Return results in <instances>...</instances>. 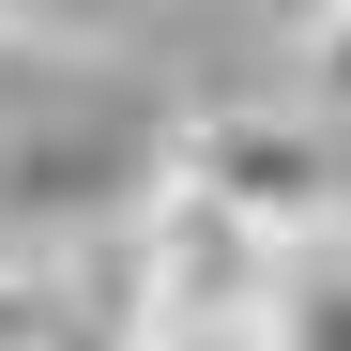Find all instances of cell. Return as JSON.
I'll return each mask as SVG.
<instances>
[{
	"instance_id": "obj_1",
	"label": "cell",
	"mask_w": 351,
	"mask_h": 351,
	"mask_svg": "<svg viewBox=\"0 0 351 351\" xmlns=\"http://www.w3.org/2000/svg\"><path fill=\"white\" fill-rule=\"evenodd\" d=\"M168 184L214 199L229 229H260L275 260L351 245V123L306 92H245V107H184L168 123Z\"/></svg>"
},
{
	"instance_id": "obj_2",
	"label": "cell",
	"mask_w": 351,
	"mask_h": 351,
	"mask_svg": "<svg viewBox=\"0 0 351 351\" xmlns=\"http://www.w3.org/2000/svg\"><path fill=\"white\" fill-rule=\"evenodd\" d=\"M275 245L260 229H229L214 199L168 184L138 214V275H123V336L107 351H275Z\"/></svg>"
},
{
	"instance_id": "obj_3",
	"label": "cell",
	"mask_w": 351,
	"mask_h": 351,
	"mask_svg": "<svg viewBox=\"0 0 351 351\" xmlns=\"http://www.w3.org/2000/svg\"><path fill=\"white\" fill-rule=\"evenodd\" d=\"M275 351H351V245L275 275Z\"/></svg>"
},
{
	"instance_id": "obj_4",
	"label": "cell",
	"mask_w": 351,
	"mask_h": 351,
	"mask_svg": "<svg viewBox=\"0 0 351 351\" xmlns=\"http://www.w3.org/2000/svg\"><path fill=\"white\" fill-rule=\"evenodd\" d=\"M0 351H77V290H62V260H0Z\"/></svg>"
},
{
	"instance_id": "obj_5",
	"label": "cell",
	"mask_w": 351,
	"mask_h": 351,
	"mask_svg": "<svg viewBox=\"0 0 351 351\" xmlns=\"http://www.w3.org/2000/svg\"><path fill=\"white\" fill-rule=\"evenodd\" d=\"M290 92H306V107H336V123H351V0H321V16L290 31Z\"/></svg>"
},
{
	"instance_id": "obj_6",
	"label": "cell",
	"mask_w": 351,
	"mask_h": 351,
	"mask_svg": "<svg viewBox=\"0 0 351 351\" xmlns=\"http://www.w3.org/2000/svg\"><path fill=\"white\" fill-rule=\"evenodd\" d=\"M107 16H123V0H0V46H107Z\"/></svg>"
}]
</instances>
